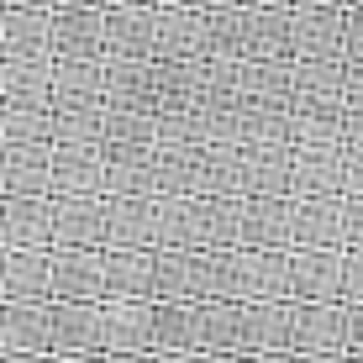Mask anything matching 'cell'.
<instances>
[{
	"label": "cell",
	"instance_id": "cell-1",
	"mask_svg": "<svg viewBox=\"0 0 363 363\" xmlns=\"http://www.w3.org/2000/svg\"><path fill=\"white\" fill-rule=\"evenodd\" d=\"M290 358H347L342 300H290Z\"/></svg>",
	"mask_w": 363,
	"mask_h": 363
},
{
	"label": "cell",
	"instance_id": "cell-2",
	"mask_svg": "<svg viewBox=\"0 0 363 363\" xmlns=\"http://www.w3.org/2000/svg\"><path fill=\"white\" fill-rule=\"evenodd\" d=\"M100 358H153V300H100Z\"/></svg>",
	"mask_w": 363,
	"mask_h": 363
},
{
	"label": "cell",
	"instance_id": "cell-3",
	"mask_svg": "<svg viewBox=\"0 0 363 363\" xmlns=\"http://www.w3.org/2000/svg\"><path fill=\"white\" fill-rule=\"evenodd\" d=\"M237 358H290V300H242Z\"/></svg>",
	"mask_w": 363,
	"mask_h": 363
},
{
	"label": "cell",
	"instance_id": "cell-4",
	"mask_svg": "<svg viewBox=\"0 0 363 363\" xmlns=\"http://www.w3.org/2000/svg\"><path fill=\"white\" fill-rule=\"evenodd\" d=\"M58 358H100V300H48Z\"/></svg>",
	"mask_w": 363,
	"mask_h": 363
},
{
	"label": "cell",
	"instance_id": "cell-5",
	"mask_svg": "<svg viewBox=\"0 0 363 363\" xmlns=\"http://www.w3.org/2000/svg\"><path fill=\"white\" fill-rule=\"evenodd\" d=\"M53 111H100L106 106V58H53Z\"/></svg>",
	"mask_w": 363,
	"mask_h": 363
},
{
	"label": "cell",
	"instance_id": "cell-6",
	"mask_svg": "<svg viewBox=\"0 0 363 363\" xmlns=\"http://www.w3.org/2000/svg\"><path fill=\"white\" fill-rule=\"evenodd\" d=\"M290 58H347L342 6H295L290 11Z\"/></svg>",
	"mask_w": 363,
	"mask_h": 363
},
{
	"label": "cell",
	"instance_id": "cell-7",
	"mask_svg": "<svg viewBox=\"0 0 363 363\" xmlns=\"http://www.w3.org/2000/svg\"><path fill=\"white\" fill-rule=\"evenodd\" d=\"M237 247H295L290 195H242Z\"/></svg>",
	"mask_w": 363,
	"mask_h": 363
},
{
	"label": "cell",
	"instance_id": "cell-8",
	"mask_svg": "<svg viewBox=\"0 0 363 363\" xmlns=\"http://www.w3.org/2000/svg\"><path fill=\"white\" fill-rule=\"evenodd\" d=\"M106 6H53L48 32H53V58H106Z\"/></svg>",
	"mask_w": 363,
	"mask_h": 363
},
{
	"label": "cell",
	"instance_id": "cell-9",
	"mask_svg": "<svg viewBox=\"0 0 363 363\" xmlns=\"http://www.w3.org/2000/svg\"><path fill=\"white\" fill-rule=\"evenodd\" d=\"M211 253L206 247H153V295L206 300Z\"/></svg>",
	"mask_w": 363,
	"mask_h": 363
},
{
	"label": "cell",
	"instance_id": "cell-10",
	"mask_svg": "<svg viewBox=\"0 0 363 363\" xmlns=\"http://www.w3.org/2000/svg\"><path fill=\"white\" fill-rule=\"evenodd\" d=\"M290 300H342V247H290Z\"/></svg>",
	"mask_w": 363,
	"mask_h": 363
},
{
	"label": "cell",
	"instance_id": "cell-11",
	"mask_svg": "<svg viewBox=\"0 0 363 363\" xmlns=\"http://www.w3.org/2000/svg\"><path fill=\"white\" fill-rule=\"evenodd\" d=\"M58 247H106V195H53Z\"/></svg>",
	"mask_w": 363,
	"mask_h": 363
},
{
	"label": "cell",
	"instance_id": "cell-12",
	"mask_svg": "<svg viewBox=\"0 0 363 363\" xmlns=\"http://www.w3.org/2000/svg\"><path fill=\"white\" fill-rule=\"evenodd\" d=\"M100 253L106 247H58L48 253V274H53V300H100L106 279H100Z\"/></svg>",
	"mask_w": 363,
	"mask_h": 363
},
{
	"label": "cell",
	"instance_id": "cell-13",
	"mask_svg": "<svg viewBox=\"0 0 363 363\" xmlns=\"http://www.w3.org/2000/svg\"><path fill=\"white\" fill-rule=\"evenodd\" d=\"M290 195H342V143L290 147Z\"/></svg>",
	"mask_w": 363,
	"mask_h": 363
},
{
	"label": "cell",
	"instance_id": "cell-14",
	"mask_svg": "<svg viewBox=\"0 0 363 363\" xmlns=\"http://www.w3.org/2000/svg\"><path fill=\"white\" fill-rule=\"evenodd\" d=\"M6 195H53V143H6L0 153Z\"/></svg>",
	"mask_w": 363,
	"mask_h": 363
},
{
	"label": "cell",
	"instance_id": "cell-15",
	"mask_svg": "<svg viewBox=\"0 0 363 363\" xmlns=\"http://www.w3.org/2000/svg\"><path fill=\"white\" fill-rule=\"evenodd\" d=\"M53 195H106L100 143H53Z\"/></svg>",
	"mask_w": 363,
	"mask_h": 363
},
{
	"label": "cell",
	"instance_id": "cell-16",
	"mask_svg": "<svg viewBox=\"0 0 363 363\" xmlns=\"http://www.w3.org/2000/svg\"><path fill=\"white\" fill-rule=\"evenodd\" d=\"M0 237L6 247H53V195H6Z\"/></svg>",
	"mask_w": 363,
	"mask_h": 363
},
{
	"label": "cell",
	"instance_id": "cell-17",
	"mask_svg": "<svg viewBox=\"0 0 363 363\" xmlns=\"http://www.w3.org/2000/svg\"><path fill=\"white\" fill-rule=\"evenodd\" d=\"M100 300H153V247H106L100 253Z\"/></svg>",
	"mask_w": 363,
	"mask_h": 363
},
{
	"label": "cell",
	"instance_id": "cell-18",
	"mask_svg": "<svg viewBox=\"0 0 363 363\" xmlns=\"http://www.w3.org/2000/svg\"><path fill=\"white\" fill-rule=\"evenodd\" d=\"M0 300H27V306L53 300V274H48L43 247H11L0 258Z\"/></svg>",
	"mask_w": 363,
	"mask_h": 363
},
{
	"label": "cell",
	"instance_id": "cell-19",
	"mask_svg": "<svg viewBox=\"0 0 363 363\" xmlns=\"http://www.w3.org/2000/svg\"><path fill=\"white\" fill-rule=\"evenodd\" d=\"M153 16L158 6H106V58H153Z\"/></svg>",
	"mask_w": 363,
	"mask_h": 363
},
{
	"label": "cell",
	"instance_id": "cell-20",
	"mask_svg": "<svg viewBox=\"0 0 363 363\" xmlns=\"http://www.w3.org/2000/svg\"><path fill=\"white\" fill-rule=\"evenodd\" d=\"M0 353H11V358H43V353H53L48 306L6 300V311H0Z\"/></svg>",
	"mask_w": 363,
	"mask_h": 363
},
{
	"label": "cell",
	"instance_id": "cell-21",
	"mask_svg": "<svg viewBox=\"0 0 363 363\" xmlns=\"http://www.w3.org/2000/svg\"><path fill=\"white\" fill-rule=\"evenodd\" d=\"M295 111H347L342 58H295Z\"/></svg>",
	"mask_w": 363,
	"mask_h": 363
},
{
	"label": "cell",
	"instance_id": "cell-22",
	"mask_svg": "<svg viewBox=\"0 0 363 363\" xmlns=\"http://www.w3.org/2000/svg\"><path fill=\"white\" fill-rule=\"evenodd\" d=\"M295 247H342V195H290Z\"/></svg>",
	"mask_w": 363,
	"mask_h": 363
},
{
	"label": "cell",
	"instance_id": "cell-23",
	"mask_svg": "<svg viewBox=\"0 0 363 363\" xmlns=\"http://www.w3.org/2000/svg\"><path fill=\"white\" fill-rule=\"evenodd\" d=\"M206 6H158L153 16V58H200Z\"/></svg>",
	"mask_w": 363,
	"mask_h": 363
},
{
	"label": "cell",
	"instance_id": "cell-24",
	"mask_svg": "<svg viewBox=\"0 0 363 363\" xmlns=\"http://www.w3.org/2000/svg\"><path fill=\"white\" fill-rule=\"evenodd\" d=\"M195 306L200 300L153 295V358H195Z\"/></svg>",
	"mask_w": 363,
	"mask_h": 363
},
{
	"label": "cell",
	"instance_id": "cell-25",
	"mask_svg": "<svg viewBox=\"0 0 363 363\" xmlns=\"http://www.w3.org/2000/svg\"><path fill=\"white\" fill-rule=\"evenodd\" d=\"M106 106H127V111H158V79H153V58H106Z\"/></svg>",
	"mask_w": 363,
	"mask_h": 363
},
{
	"label": "cell",
	"instance_id": "cell-26",
	"mask_svg": "<svg viewBox=\"0 0 363 363\" xmlns=\"http://www.w3.org/2000/svg\"><path fill=\"white\" fill-rule=\"evenodd\" d=\"M237 311L242 300L206 295L195 306V358H237Z\"/></svg>",
	"mask_w": 363,
	"mask_h": 363
},
{
	"label": "cell",
	"instance_id": "cell-27",
	"mask_svg": "<svg viewBox=\"0 0 363 363\" xmlns=\"http://www.w3.org/2000/svg\"><path fill=\"white\" fill-rule=\"evenodd\" d=\"M106 195H153V143H106Z\"/></svg>",
	"mask_w": 363,
	"mask_h": 363
},
{
	"label": "cell",
	"instance_id": "cell-28",
	"mask_svg": "<svg viewBox=\"0 0 363 363\" xmlns=\"http://www.w3.org/2000/svg\"><path fill=\"white\" fill-rule=\"evenodd\" d=\"M242 58H290V6H242Z\"/></svg>",
	"mask_w": 363,
	"mask_h": 363
},
{
	"label": "cell",
	"instance_id": "cell-29",
	"mask_svg": "<svg viewBox=\"0 0 363 363\" xmlns=\"http://www.w3.org/2000/svg\"><path fill=\"white\" fill-rule=\"evenodd\" d=\"M106 247H153V195H106Z\"/></svg>",
	"mask_w": 363,
	"mask_h": 363
},
{
	"label": "cell",
	"instance_id": "cell-30",
	"mask_svg": "<svg viewBox=\"0 0 363 363\" xmlns=\"http://www.w3.org/2000/svg\"><path fill=\"white\" fill-rule=\"evenodd\" d=\"M200 147L206 143H153V195L200 190Z\"/></svg>",
	"mask_w": 363,
	"mask_h": 363
},
{
	"label": "cell",
	"instance_id": "cell-31",
	"mask_svg": "<svg viewBox=\"0 0 363 363\" xmlns=\"http://www.w3.org/2000/svg\"><path fill=\"white\" fill-rule=\"evenodd\" d=\"M153 247H200V195H153Z\"/></svg>",
	"mask_w": 363,
	"mask_h": 363
},
{
	"label": "cell",
	"instance_id": "cell-32",
	"mask_svg": "<svg viewBox=\"0 0 363 363\" xmlns=\"http://www.w3.org/2000/svg\"><path fill=\"white\" fill-rule=\"evenodd\" d=\"M242 195H290V143L242 147Z\"/></svg>",
	"mask_w": 363,
	"mask_h": 363
},
{
	"label": "cell",
	"instance_id": "cell-33",
	"mask_svg": "<svg viewBox=\"0 0 363 363\" xmlns=\"http://www.w3.org/2000/svg\"><path fill=\"white\" fill-rule=\"evenodd\" d=\"M0 53H6V58H53L48 11L6 6V16H0Z\"/></svg>",
	"mask_w": 363,
	"mask_h": 363
},
{
	"label": "cell",
	"instance_id": "cell-34",
	"mask_svg": "<svg viewBox=\"0 0 363 363\" xmlns=\"http://www.w3.org/2000/svg\"><path fill=\"white\" fill-rule=\"evenodd\" d=\"M53 58H6L0 64V106H48Z\"/></svg>",
	"mask_w": 363,
	"mask_h": 363
},
{
	"label": "cell",
	"instance_id": "cell-35",
	"mask_svg": "<svg viewBox=\"0 0 363 363\" xmlns=\"http://www.w3.org/2000/svg\"><path fill=\"white\" fill-rule=\"evenodd\" d=\"M237 95L269 100V106H290V95H295V58H242Z\"/></svg>",
	"mask_w": 363,
	"mask_h": 363
},
{
	"label": "cell",
	"instance_id": "cell-36",
	"mask_svg": "<svg viewBox=\"0 0 363 363\" xmlns=\"http://www.w3.org/2000/svg\"><path fill=\"white\" fill-rule=\"evenodd\" d=\"M253 143H290V106L237 95V147H253Z\"/></svg>",
	"mask_w": 363,
	"mask_h": 363
},
{
	"label": "cell",
	"instance_id": "cell-37",
	"mask_svg": "<svg viewBox=\"0 0 363 363\" xmlns=\"http://www.w3.org/2000/svg\"><path fill=\"white\" fill-rule=\"evenodd\" d=\"M195 195H242V147L237 143L200 147V190Z\"/></svg>",
	"mask_w": 363,
	"mask_h": 363
},
{
	"label": "cell",
	"instance_id": "cell-38",
	"mask_svg": "<svg viewBox=\"0 0 363 363\" xmlns=\"http://www.w3.org/2000/svg\"><path fill=\"white\" fill-rule=\"evenodd\" d=\"M153 79H158V111L195 106L200 100V58H153Z\"/></svg>",
	"mask_w": 363,
	"mask_h": 363
},
{
	"label": "cell",
	"instance_id": "cell-39",
	"mask_svg": "<svg viewBox=\"0 0 363 363\" xmlns=\"http://www.w3.org/2000/svg\"><path fill=\"white\" fill-rule=\"evenodd\" d=\"M242 195H200V247H237Z\"/></svg>",
	"mask_w": 363,
	"mask_h": 363
},
{
	"label": "cell",
	"instance_id": "cell-40",
	"mask_svg": "<svg viewBox=\"0 0 363 363\" xmlns=\"http://www.w3.org/2000/svg\"><path fill=\"white\" fill-rule=\"evenodd\" d=\"M200 58H242V6H206Z\"/></svg>",
	"mask_w": 363,
	"mask_h": 363
},
{
	"label": "cell",
	"instance_id": "cell-41",
	"mask_svg": "<svg viewBox=\"0 0 363 363\" xmlns=\"http://www.w3.org/2000/svg\"><path fill=\"white\" fill-rule=\"evenodd\" d=\"M106 143H158V111L106 106L100 111V147Z\"/></svg>",
	"mask_w": 363,
	"mask_h": 363
},
{
	"label": "cell",
	"instance_id": "cell-42",
	"mask_svg": "<svg viewBox=\"0 0 363 363\" xmlns=\"http://www.w3.org/2000/svg\"><path fill=\"white\" fill-rule=\"evenodd\" d=\"M0 143H53V106H6Z\"/></svg>",
	"mask_w": 363,
	"mask_h": 363
},
{
	"label": "cell",
	"instance_id": "cell-43",
	"mask_svg": "<svg viewBox=\"0 0 363 363\" xmlns=\"http://www.w3.org/2000/svg\"><path fill=\"white\" fill-rule=\"evenodd\" d=\"M300 143H342V111H295L290 106V147H300Z\"/></svg>",
	"mask_w": 363,
	"mask_h": 363
},
{
	"label": "cell",
	"instance_id": "cell-44",
	"mask_svg": "<svg viewBox=\"0 0 363 363\" xmlns=\"http://www.w3.org/2000/svg\"><path fill=\"white\" fill-rule=\"evenodd\" d=\"M158 143H206V121H200V106L158 111Z\"/></svg>",
	"mask_w": 363,
	"mask_h": 363
},
{
	"label": "cell",
	"instance_id": "cell-45",
	"mask_svg": "<svg viewBox=\"0 0 363 363\" xmlns=\"http://www.w3.org/2000/svg\"><path fill=\"white\" fill-rule=\"evenodd\" d=\"M100 111H53V143H100Z\"/></svg>",
	"mask_w": 363,
	"mask_h": 363
},
{
	"label": "cell",
	"instance_id": "cell-46",
	"mask_svg": "<svg viewBox=\"0 0 363 363\" xmlns=\"http://www.w3.org/2000/svg\"><path fill=\"white\" fill-rule=\"evenodd\" d=\"M342 247H363V195H342Z\"/></svg>",
	"mask_w": 363,
	"mask_h": 363
},
{
	"label": "cell",
	"instance_id": "cell-47",
	"mask_svg": "<svg viewBox=\"0 0 363 363\" xmlns=\"http://www.w3.org/2000/svg\"><path fill=\"white\" fill-rule=\"evenodd\" d=\"M342 300H363V247H342Z\"/></svg>",
	"mask_w": 363,
	"mask_h": 363
},
{
	"label": "cell",
	"instance_id": "cell-48",
	"mask_svg": "<svg viewBox=\"0 0 363 363\" xmlns=\"http://www.w3.org/2000/svg\"><path fill=\"white\" fill-rule=\"evenodd\" d=\"M342 332H347V358H363V300H342Z\"/></svg>",
	"mask_w": 363,
	"mask_h": 363
},
{
	"label": "cell",
	"instance_id": "cell-49",
	"mask_svg": "<svg viewBox=\"0 0 363 363\" xmlns=\"http://www.w3.org/2000/svg\"><path fill=\"white\" fill-rule=\"evenodd\" d=\"M342 43L347 58H363V6H342Z\"/></svg>",
	"mask_w": 363,
	"mask_h": 363
},
{
	"label": "cell",
	"instance_id": "cell-50",
	"mask_svg": "<svg viewBox=\"0 0 363 363\" xmlns=\"http://www.w3.org/2000/svg\"><path fill=\"white\" fill-rule=\"evenodd\" d=\"M342 195H363V147H342Z\"/></svg>",
	"mask_w": 363,
	"mask_h": 363
},
{
	"label": "cell",
	"instance_id": "cell-51",
	"mask_svg": "<svg viewBox=\"0 0 363 363\" xmlns=\"http://www.w3.org/2000/svg\"><path fill=\"white\" fill-rule=\"evenodd\" d=\"M342 95L347 106H363V58H342Z\"/></svg>",
	"mask_w": 363,
	"mask_h": 363
},
{
	"label": "cell",
	"instance_id": "cell-52",
	"mask_svg": "<svg viewBox=\"0 0 363 363\" xmlns=\"http://www.w3.org/2000/svg\"><path fill=\"white\" fill-rule=\"evenodd\" d=\"M342 143L347 147H363V106H347L342 111Z\"/></svg>",
	"mask_w": 363,
	"mask_h": 363
},
{
	"label": "cell",
	"instance_id": "cell-53",
	"mask_svg": "<svg viewBox=\"0 0 363 363\" xmlns=\"http://www.w3.org/2000/svg\"><path fill=\"white\" fill-rule=\"evenodd\" d=\"M6 6H21V11H53V0H6Z\"/></svg>",
	"mask_w": 363,
	"mask_h": 363
},
{
	"label": "cell",
	"instance_id": "cell-54",
	"mask_svg": "<svg viewBox=\"0 0 363 363\" xmlns=\"http://www.w3.org/2000/svg\"><path fill=\"white\" fill-rule=\"evenodd\" d=\"M295 6H342V0H290V11Z\"/></svg>",
	"mask_w": 363,
	"mask_h": 363
},
{
	"label": "cell",
	"instance_id": "cell-55",
	"mask_svg": "<svg viewBox=\"0 0 363 363\" xmlns=\"http://www.w3.org/2000/svg\"><path fill=\"white\" fill-rule=\"evenodd\" d=\"M153 6H206V0H153Z\"/></svg>",
	"mask_w": 363,
	"mask_h": 363
},
{
	"label": "cell",
	"instance_id": "cell-56",
	"mask_svg": "<svg viewBox=\"0 0 363 363\" xmlns=\"http://www.w3.org/2000/svg\"><path fill=\"white\" fill-rule=\"evenodd\" d=\"M53 6H106V0H53Z\"/></svg>",
	"mask_w": 363,
	"mask_h": 363
},
{
	"label": "cell",
	"instance_id": "cell-57",
	"mask_svg": "<svg viewBox=\"0 0 363 363\" xmlns=\"http://www.w3.org/2000/svg\"><path fill=\"white\" fill-rule=\"evenodd\" d=\"M106 6H153V0H106Z\"/></svg>",
	"mask_w": 363,
	"mask_h": 363
},
{
	"label": "cell",
	"instance_id": "cell-58",
	"mask_svg": "<svg viewBox=\"0 0 363 363\" xmlns=\"http://www.w3.org/2000/svg\"><path fill=\"white\" fill-rule=\"evenodd\" d=\"M242 6H290V0H242Z\"/></svg>",
	"mask_w": 363,
	"mask_h": 363
},
{
	"label": "cell",
	"instance_id": "cell-59",
	"mask_svg": "<svg viewBox=\"0 0 363 363\" xmlns=\"http://www.w3.org/2000/svg\"><path fill=\"white\" fill-rule=\"evenodd\" d=\"M206 6H242V0H206Z\"/></svg>",
	"mask_w": 363,
	"mask_h": 363
},
{
	"label": "cell",
	"instance_id": "cell-60",
	"mask_svg": "<svg viewBox=\"0 0 363 363\" xmlns=\"http://www.w3.org/2000/svg\"><path fill=\"white\" fill-rule=\"evenodd\" d=\"M342 6H363V0H342Z\"/></svg>",
	"mask_w": 363,
	"mask_h": 363
}]
</instances>
